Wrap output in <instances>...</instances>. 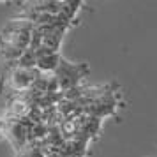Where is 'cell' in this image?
<instances>
[{"mask_svg": "<svg viewBox=\"0 0 157 157\" xmlns=\"http://www.w3.org/2000/svg\"><path fill=\"white\" fill-rule=\"evenodd\" d=\"M18 67V60H0V94L6 92L9 76Z\"/></svg>", "mask_w": 157, "mask_h": 157, "instance_id": "cell-5", "label": "cell"}, {"mask_svg": "<svg viewBox=\"0 0 157 157\" xmlns=\"http://www.w3.org/2000/svg\"><path fill=\"white\" fill-rule=\"evenodd\" d=\"M88 72H90L88 64H74V62H69L64 57H60V62H58L57 69L53 71V76L57 78L60 92H67V90L79 86L81 79Z\"/></svg>", "mask_w": 157, "mask_h": 157, "instance_id": "cell-1", "label": "cell"}, {"mask_svg": "<svg viewBox=\"0 0 157 157\" xmlns=\"http://www.w3.org/2000/svg\"><path fill=\"white\" fill-rule=\"evenodd\" d=\"M34 25L27 20H13L9 21L4 29H2V34L0 37L4 41H7L9 44H13L14 48L25 51L30 46V41H32V34H34Z\"/></svg>", "mask_w": 157, "mask_h": 157, "instance_id": "cell-2", "label": "cell"}, {"mask_svg": "<svg viewBox=\"0 0 157 157\" xmlns=\"http://www.w3.org/2000/svg\"><path fill=\"white\" fill-rule=\"evenodd\" d=\"M21 55H23L21 50L14 48L13 44H9L7 41H4L0 37V60H20Z\"/></svg>", "mask_w": 157, "mask_h": 157, "instance_id": "cell-6", "label": "cell"}, {"mask_svg": "<svg viewBox=\"0 0 157 157\" xmlns=\"http://www.w3.org/2000/svg\"><path fill=\"white\" fill-rule=\"evenodd\" d=\"M60 57H62L60 53H55L44 46H39L36 50V69H39L41 72H46V74H51L57 69Z\"/></svg>", "mask_w": 157, "mask_h": 157, "instance_id": "cell-4", "label": "cell"}, {"mask_svg": "<svg viewBox=\"0 0 157 157\" xmlns=\"http://www.w3.org/2000/svg\"><path fill=\"white\" fill-rule=\"evenodd\" d=\"M44 157H67V155H65L62 150H50V152L44 154Z\"/></svg>", "mask_w": 157, "mask_h": 157, "instance_id": "cell-7", "label": "cell"}, {"mask_svg": "<svg viewBox=\"0 0 157 157\" xmlns=\"http://www.w3.org/2000/svg\"><path fill=\"white\" fill-rule=\"evenodd\" d=\"M39 76H41V71H39V69H36V67H34V69L16 67L14 71H13V74L9 76L6 88H9V92H13V94L23 92V90H29ZM13 94H11V95H13Z\"/></svg>", "mask_w": 157, "mask_h": 157, "instance_id": "cell-3", "label": "cell"}]
</instances>
